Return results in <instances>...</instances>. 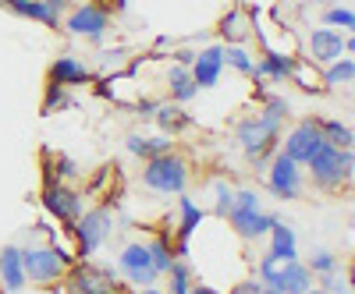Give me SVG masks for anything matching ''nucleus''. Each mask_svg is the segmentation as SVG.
I'll return each instance as SVG.
<instances>
[{
    "label": "nucleus",
    "instance_id": "obj_1",
    "mask_svg": "<svg viewBox=\"0 0 355 294\" xmlns=\"http://www.w3.org/2000/svg\"><path fill=\"white\" fill-rule=\"evenodd\" d=\"M309 174H313V185L323 192H341L352 185V174H355V160L352 149H338V145L323 142L320 149L309 156Z\"/></svg>",
    "mask_w": 355,
    "mask_h": 294
},
{
    "label": "nucleus",
    "instance_id": "obj_2",
    "mask_svg": "<svg viewBox=\"0 0 355 294\" xmlns=\"http://www.w3.org/2000/svg\"><path fill=\"white\" fill-rule=\"evenodd\" d=\"M259 280L270 294H306L313 287V273L299 259H274L263 255L259 262Z\"/></svg>",
    "mask_w": 355,
    "mask_h": 294
},
{
    "label": "nucleus",
    "instance_id": "obj_3",
    "mask_svg": "<svg viewBox=\"0 0 355 294\" xmlns=\"http://www.w3.org/2000/svg\"><path fill=\"white\" fill-rule=\"evenodd\" d=\"M142 185L157 192V195H182L189 188V160L178 156L174 149L146 160V170H142Z\"/></svg>",
    "mask_w": 355,
    "mask_h": 294
},
{
    "label": "nucleus",
    "instance_id": "obj_4",
    "mask_svg": "<svg viewBox=\"0 0 355 294\" xmlns=\"http://www.w3.org/2000/svg\"><path fill=\"white\" fill-rule=\"evenodd\" d=\"M231 223V230L239 234V238L245 241H259L263 234H270V223L277 217L270 213H263V205H259V195L252 188H242V192H234V205H231V213L224 217Z\"/></svg>",
    "mask_w": 355,
    "mask_h": 294
},
{
    "label": "nucleus",
    "instance_id": "obj_5",
    "mask_svg": "<svg viewBox=\"0 0 355 294\" xmlns=\"http://www.w3.org/2000/svg\"><path fill=\"white\" fill-rule=\"evenodd\" d=\"M21 266H25L28 284L50 287L57 280H64V273L71 266V255L61 248H50V245H33V248H21Z\"/></svg>",
    "mask_w": 355,
    "mask_h": 294
},
{
    "label": "nucleus",
    "instance_id": "obj_6",
    "mask_svg": "<svg viewBox=\"0 0 355 294\" xmlns=\"http://www.w3.org/2000/svg\"><path fill=\"white\" fill-rule=\"evenodd\" d=\"M239 145L249 153V160L256 163V167H263L266 163V156H270L274 149H277V138H281V128H274V125H266L263 117L256 113V117H245V121L239 125Z\"/></svg>",
    "mask_w": 355,
    "mask_h": 294
},
{
    "label": "nucleus",
    "instance_id": "obj_7",
    "mask_svg": "<svg viewBox=\"0 0 355 294\" xmlns=\"http://www.w3.org/2000/svg\"><path fill=\"white\" fill-rule=\"evenodd\" d=\"M71 227H75V238H78V252H82V255H93V252L107 241V234L114 230V210H110V205L85 210Z\"/></svg>",
    "mask_w": 355,
    "mask_h": 294
},
{
    "label": "nucleus",
    "instance_id": "obj_8",
    "mask_svg": "<svg viewBox=\"0 0 355 294\" xmlns=\"http://www.w3.org/2000/svg\"><path fill=\"white\" fill-rule=\"evenodd\" d=\"M64 280H68V294H117L114 277L93 266V262H71Z\"/></svg>",
    "mask_w": 355,
    "mask_h": 294
},
{
    "label": "nucleus",
    "instance_id": "obj_9",
    "mask_svg": "<svg viewBox=\"0 0 355 294\" xmlns=\"http://www.w3.org/2000/svg\"><path fill=\"white\" fill-rule=\"evenodd\" d=\"M266 185L277 199H299L302 195V163H295L291 156L277 153L270 170H266Z\"/></svg>",
    "mask_w": 355,
    "mask_h": 294
},
{
    "label": "nucleus",
    "instance_id": "obj_10",
    "mask_svg": "<svg viewBox=\"0 0 355 294\" xmlns=\"http://www.w3.org/2000/svg\"><path fill=\"white\" fill-rule=\"evenodd\" d=\"M43 205H46V210L61 220V223H75V220L82 217V195H78L75 188H68L61 178L46 181V188H43Z\"/></svg>",
    "mask_w": 355,
    "mask_h": 294
},
{
    "label": "nucleus",
    "instance_id": "obj_11",
    "mask_svg": "<svg viewBox=\"0 0 355 294\" xmlns=\"http://www.w3.org/2000/svg\"><path fill=\"white\" fill-rule=\"evenodd\" d=\"M117 266H121V273L135 287H150V284L160 280V273H157L153 259H150V248H146V245H128L121 252V259H117Z\"/></svg>",
    "mask_w": 355,
    "mask_h": 294
},
{
    "label": "nucleus",
    "instance_id": "obj_12",
    "mask_svg": "<svg viewBox=\"0 0 355 294\" xmlns=\"http://www.w3.org/2000/svg\"><path fill=\"white\" fill-rule=\"evenodd\" d=\"M352 50H355V39L334 33V28H316V33L309 36V57L320 61V64H331V61H338V57H345Z\"/></svg>",
    "mask_w": 355,
    "mask_h": 294
},
{
    "label": "nucleus",
    "instance_id": "obj_13",
    "mask_svg": "<svg viewBox=\"0 0 355 294\" xmlns=\"http://www.w3.org/2000/svg\"><path fill=\"white\" fill-rule=\"evenodd\" d=\"M320 145H323V135H320V125L316 121H302L299 128H291V135L284 138V156H291L295 163H309V156L320 149Z\"/></svg>",
    "mask_w": 355,
    "mask_h": 294
},
{
    "label": "nucleus",
    "instance_id": "obj_14",
    "mask_svg": "<svg viewBox=\"0 0 355 294\" xmlns=\"http://www.w3.org/2000/svg\"><path fill=\"white\" fill-rule=\"evenodd\" d=\"M68 33L71 36H85V39H100L107 33V25H110V15L100 8V4H82L68 15Z\"/></svg>",
    "mask_w": 355,
    "mask_h": 294
},
{
    "label": "nucleus",
    "instance_id": "obj_15",
    "mask_svg": "<svg viewBox=\"0 0 355 294\" xmlns=\"http://www.w3.org/2000/svg\"><path fill=\"white\" fill-rule=\"evenodd\" d=\"M220 68H224V46H206L192 57V82L196 89H214L220 82Z\"/></svg>",
    "mask_w": 355,
    "mask_h": 294
},
{
    "label": "nucleus",
    "instance_id": "obj_16",
    "mask_svg": "<svg viewBox=\"0 0 355 294\" xmlns=\"http://www.w3.org/2000/svg\"><path fill=\"white\" fill-rule=\"evenodd\" d=\"M50 82L64 85V89H75V85L89 82V68L78 61V57H57V61L50 64Z\"/></svg>",
    "mask_w": 355,
    "mask_h": 294
},
{
    "label": "nucleus",
    "instance_id": "obj_17",
    "mask_svg": "<svg viewBox=\"0 0 355 294\" xmlns=\"http://www.w3.org/2000/svg\"><path fill=\"white\" fill-rule=\"evenodd\" d=\"M0 284H4L11 294L25 291V266H21V248L8 245L4 252H0Z\"/></svg>",
    "mask_w": 355,
    "mask_h": 294
},
{
    "label": "nucleus",
    "instance_id": "obj_18",
    "mask_svg": "<svg viewBox=\"0 0 355 294\" xmlns=\"http://www.w3.org/2000/svg\"><path fill=\"white\" fill-rule=\"evenodd\" d=\"M178 205H182V227H178V252L174 255H189V238L199 230V223H202L206 213L199 210L189 195H182V202H178Z\"/></svg>",
    "mask_w": 355,
    "mask_h": 294
},
{
    "label": "nucleus",
    "instance_id": "obj_19",
    "mask_svg": "<svg viewBox=\"0 0 355 294\" xmlns=\"http://www.w3.org/2000/svg\"><path fill=\"white\" fill-rule=\"evenodd\" d=\"M4 8H8V11H15L18 18L40 21V25H50V28L61 25V15H53V11L43 4V0H4Z\"/></svg>",
    "mask_w": 355,
    "mask_h": 294
},
{
    "label": "nucleus",
    "instance_id": "obj_20",
    "mask_svg": "<svg viewBox=\"0 0 355 294\" xmlns=\"http://www.w3.org/2000/svg\"><path fill=\"white\" fill-rule=\"evenodd\" d=\"M274 259H299V245H295V230L284 223V220H274L270 223V252Z\"/></svg>",
    "mask_w": 355,
    "mask_h": 294
},
{
    "label": "nucleus",
    "instance_id": "obj_21",
    "mask_svg": "<svg viewBox=\"0 0 355 294\" xmlns=\"http://www.w3.org/2000/svg\"><path fill=\"white\" fill-rule=\"evenodd\" d=\"M252 75H259V78H274V82H284V78H291L295 75V61L288 53H266L259 64H252Z\"/></svg>",
    "mask_w": 355,
    "mask_h": 294
},
{
    "label": "nucleus",
    "instance_id": "obj_22",
    "mask_svg": "<svg viewBox=\"0 0 355 294\" xmlns=\"http://www.w3.org/2000/svg\"><path fill=\"white\" fill-rule=\"evenodd\" d=\"M167 89H171V100L174 103H189V100H196V82H192V71L185 68V64H174L171 71H167Z\"/></svg>",
    "mask_w": 355,
    "mask_h": 294
},
{
    "label": "nucleus",
    "instance_id": "obj_23",
    "mask_svg": "<svg viewBox=\"0 0 355 294\" xmlns=\"http://www.w3.org/2000/svg\"><path fill=\"white\" fill-rule=\"evenodd\" d=\"M128 153H135V156H142V160H153V156H160V153H167L171 149V138H150V135H128Z\"/></svg>",
    "mask_w": 355,
    "mask_h": 294
},
{
    "label": "nucleus",
    "instance_id": "obj_24",
    "mask_svg": "<svg viewBox=\"0 0 355 294\" xmlns=\"http://www.w3.org/2000/svg\"><path fill=\"white\" fill-rule=\"evenodd\" d=\"M153 117L160 121V128H164V131H171V138H174L178 131H182V128H189V117L182 113V107H178V103L157 107V110H153Z\"/></svg>",
    "mask_w": 355,
    "mask_h": 294
},
{
    "label": "nucleus",
    "instance_id": "obj_25",
    "mask_svg": "<svg viewBox=\"0 0 355 294\" xmlns=\"http://www.w3.org/2000/svg\"><path fill=\"white\" fill-rule=\"evenodd\" d=\"M220 36H224V39H231V43H242V39H249V36H252L249 18H245L242 11H231V15L220 21Z\"/></svg>",
    "mask_w": 355,
    "mask_h": 294
},
{
    "label": "nucleus",
    "instance_id": "obj_26",
    "mask_svg": "<svg viewBox=\"0 0 355 294\" xmlns=\"http://www.w3.org/2000/svg\"><path fill=\"white\" fill-rule=\"evenodd\" d=\"M352 78H355V61L345 53V57H338V61H331V68H327V82L331 89H341V85H352Z\"/></svg>",
    "mask_w": 355,
    "mask_h": 294
},
{
    "label": "nucleus",
    "instance_id": "obj_27",
    "mask_svg": "<svg viewBox=\"0 0 355 294\" xmlns=\"http://www.w3.org/2000/svg\"><path fill=\"white\" fill-rule=\"evenodd\" d=\"M320 125V135H323V142H331V145H338V149H352V128L348 125H341V121H316Z\"/></svg>",
    "mask_w": 355,
    "mask_h": 294
},
{
    "label": "nucleus",
    "instance_id": "obj_28",
    "mask_svg": "<svg viewBox=\"0 0 355 294\" xmlns=\"http://www.w3.org/2000/svg\"><path fill=\"white\" fill-rule=\"evenodd\" d=\"M146 248H150V259H153V266H157V273L164 277V273L171 270V262L178 259V255L171 252V238H164V234H160V238H153V241L146 245Z\"/></svg>",
    "mask_w": 355,
    "mask_h": 294
},
{
    "label": "nucleus",
    "instance_id": "obj_29",
    "mask_svg": "<svg viewBox=\"0 0 355 294\" xmlns=\"http://www.w3.org/2000/svg\"><path fill=\"white\" fill-rule=\"evenodd\" d=\"M288 113H291V110H288V103H284L281 96H270V100H266V107H263V113H259V117H263L266 125L281 128V125L288 121Z\"/></svg>",
    "mask_w": 355,
    "mask_h": 294
},
{
    "label": "nucleus",
    "instance_id": "obj_30",
    "mask_svg": "<svg viewBox=\"0 0 355 294\" xmlns=\"http://www.w3.org/2000/svg\"><path fill=\"white\" fill-rule=\"evenodd\" d=\"M224 64H231L234 71H242V75H252V64H256V61H252V57H249L239 43H234V46L224 50Z\"/></svg>",
    "mask_w": 355,
    "mask_h": 294
},
{
    "label": "nucleus",
    "instance_id": "obj_31",
    "mask_svg": "<svg viewBox=\"0 0 355 294\" xmlns=\"http://www.w3.org/2000/svg\"><path fill=\"white\" fill-rule=\"evenodd\" d=\"M338 266H341L338 255H334V252H327V248H320V252L309 259V273H316V277H323V273H334Z\"/></svg>",
    "mask_w": 355,
    "mask_h": 294
},
{
    "label": "nucleus",
    "instance_id": "obj_32",
    "mask_svg": "<svg viewBox=\"0 0 355 294\" xmlns=\"http://www.w3.org/2000/svg\"><path fill=\"white\" fill-rule=\"evenodd\" d=\"M323 25H338L341 33H352L355 28V11L352 8H331L327 15H323Z\"/></svg>",
    "mask_w": 355,
    "mask_h": 294
},
{
    "label": "nucleus",
    "instance_id": "obj_33",
    "mask_svg": "<svg viewBox=\"0 0 355 294\" xmlns=\"http://www.w3.org/2000/svg\"><path fill=\"white\" fill-rule=\"evenodd\" d=\"M323 291L327 294H352V284H348V277H341L334 270V273H323Z\"/></svg>",
    "mask_w": 355,
    "mask_h": 294
},
{
    "label": "nucleus",
    "instance_id": "obj_34",
    "mask_svg": "<svg viewBox=\"0 0 355 294\" xmlns=\"http://www.w3.org/2000/svg\"><path fill=\"white\" fill-rule=\"evenodd\" d=\"M231 205H234V188L217 185V217H227V213H231Z\"/></svg>",
    "mask_w": 355,
    "mask_h": 294
},
{
    "label": "nucleus",
    "instance_id": "obj_35",
    "mask_svg": "<svg viewBox=\"0 0 355 294\" xmlns=\"http://www.w3.org/2000/svg\"><path fill=\"white\" fill-rule=\"evenodd\" d=\"M68 103V96H64V85H46V103H43V110H53V107H64Z\"/></svg>",
    "mask_w": 355,
    "mask_h": 294
},
{
    "label": "nucleus",
    "instance_id": "obj_36",
    "mask_svg": "<svg viewBox=\"0 0 355 294\" xmlns=\"http://www.w3.org/2000/svg\"><path fill=\"white\" fill-rule=\"evenodd\" d=\"M259 291H263V280H242L231 294H259Z\"/></svg>",
    "mask_w": 355,
    "mask_h": 294
},
{
    "label": "nucleus",
    "instance_id": "obj_37",
    "mask_svg": "<svg viewBox=\"0 0 355 294\" xmlns=\"http://www.w3.org/2000/svg\"><path fill=\"white\" fill-rule=\"evenodd\" d=\"M57 167H61V170H57V178H75V174H78L75 163H71L68 156H57Z\"/></svg>",
    "mask_w": 355,
    "mask_h": 294
},
{
    "label": "nucleus",
    "instance_id": "obj_38",
    "mask_svg": "<svg viewBox=\"0 0 355 294\" xmlns=\"http://www.w3.org/2000/svg\"><path fill=\"white\" fill-rule=\"evenodd\" d=\"M43 4H46V8L53 11V15H61V11H64V4H68V0H43Z\"/></svg>",
    "mask_w": 355,
    "mask_h": 294
},
{
    "label": "nucleus",
    "instance_id": "obj_39",
    "mask_svg": "<svg viewBox=\"0 0 355 294\" xmlns=\"http://www.w3.org/2000/svg\"><path fill=\"white\" fill-rule=\"evenodd\" d=\"M192 294H220V291H214L210 284H192Z\"/></svg>",
    "mask_w": 355,
    "mask_h": 294
},
{
    "label": "nucleus",
    "instance_id": "obj_40",
    "mask_svg": "<svg viewBox=\"0 0 355 294\" xmlns=\"http://www.w3.org/2000/svg\"><path fill=\"white\" fill-rule=\"evenodd\" d=\"M139 294H164V291H157V287L150 284V287H139Z\"/></svg>",
    "mask_w": 355,
    "mask_h": 294
},
{
    "label": "nucleus",
    "instance_id": "obj_41",
    "mask_svg": "<svg viewBox=\"0 0 355 294\" xmlns=\"http://www.w3.org/2000/svg\"><path fill=\"white\" fill-rule=\"evenodd\" d=\"M306 294H327V291H323V287H316V291H313V287H309V291H306Z\"/></svg>",
    "mask_w": 355,
    "mask_h": 294
},
{
    "label": "nucleus",
    "instance_id": "obj_42",
    "mask_svg": "<svg viewBox=\"0 0 355 294\" xmlns=\"http://www.w3.org/2000/svg\"><path fill=\"white\" fill-rule=\"evenodd\" d=\"M259 294H270V291H266V287H263V291H259Z\"/></svg>",
    "mask_w": 355,
    "mask_h": 294
},
{
    "label": "nucleus",
    "instance_id": "obj_43",
    "mask_svg": "<svg viewBox=\"0 0 355 294\" xmlns=\"http://www.w3.org/2000/svg\"><path fill=\"white\" fill-rule=\"evenodd\" d=\"M0 8H4V0H0Z\"/></svg>",
    "mask_w": 355,
    "mask_h": 294
},
{
    "label": "nucleus",
    "instance_id": "obj_44",
    "mask_svg": "<svg viewBox=\"0 0 355 294\" xmlns=\"http://www.w3.org/2000/svg\"><path fill=\"white\" fill-rule=\"evenodd\" d=\"M320 4H323V0H320Z\"/></svg>",
    "mask_w": 355,
    "mask_h": 294
}]
</instances>
